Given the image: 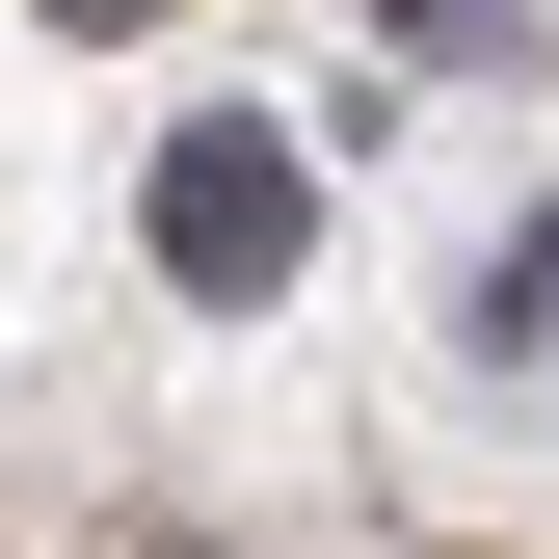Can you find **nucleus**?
<instances>
[{
	"label": "nucleus",
	"mask_w": 559,
	"mask_h": 559,
	"mask_svg": "<svg viewBox=\"0 0 559 559\" xmlns=\"http://www.w3.org/2000/svg\"><path fill=\"white\" fill-rule=\"evenodd\" d=\"M160 240H187V266H266V240H294V187H266L240 133H187V160H160Z\"/></svg>",
	"instance_id": "1"
}]
</instances>
